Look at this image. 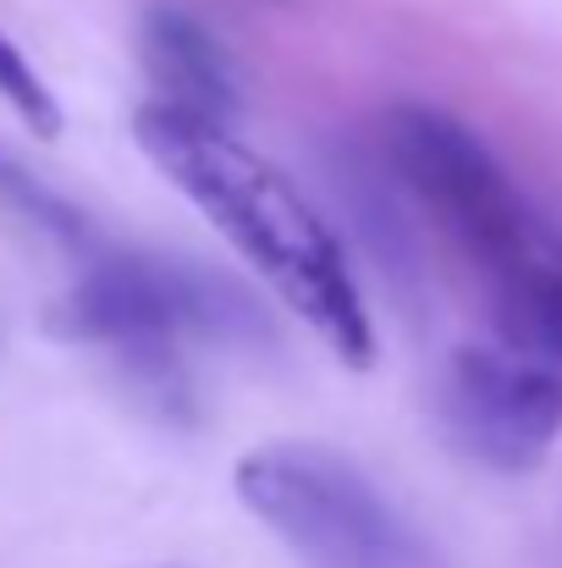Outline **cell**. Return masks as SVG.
Listing matches in <instances>:
<instances>
[{"label":"cell","instance_id":"cell-1","mask_svg":"<svg viewBox=\"0 0 562 568\" xmlns=\"http://www.w3.org/2000/svg\"><path fill=\"white\" fill-rule=\"evenodd\" d=\"M133 139L150 166L198 204V215L270 282V293L304 315V326L348 365H375V326L354 282L348 248L304 189L243 144L221 116L150 100L133 116Z\"/></svg>","mask_w":562,"mask_h":568},{"label":"cell","instance_id":"cell-2","mask_svg":"<svg viewBox=\"0 0 562 568\" xmlns=\"http://www.w3.org/2000/svg\"><path fill=\"white\" fill-rule=\"evenodd\" d=\"M386 155L441 237L480 271L497 321L562 265V226L535 210L497 150L452 111L397 105L386 116Z\"/></svg>","mask_w":562,"mask_h":568},{"label":"cell","instance_id":"cell-3","mask_svg":"<svg viewBox=\"0 0 562 568\" xmlns=\"http://www.w3.org/2000/svg\"><path fill=\"white\" fill-rule=\"evenodd\" d=\"M55 332L116 354L127 371H139L161 392H177L187 348L221 337H254L265 332V321L237 287L183 260H161L105 237L89 260H78V282L55 310Z\"/></svg>","mask_w":562,"mask_h":568},{"label":"cell","instance_id":"cell-4","mask_svg":"<svg viewBox=\"0 0 562 568\" xmlns=\"http://www.w3.org/2000/svg\"><path fill=\"white\" fill-rule=\"evenodd\" d=\"M237 503L309 568H430L402 514L331 447L270 442L237 458Z\"/></svg>","mask_w":562,"mask_h":568},{"label":"cell","instance_id":"cell-5","mask_svg":"<svg viewBox=\"0 0 562 568\" xmlns=\"http://www.w3.org/2000/svg\"><path fill=\"white\" fill-rule=\"evenodd\" d=\"M447 442L497 475H530L562 442V365L530 348H458L436 386Z\"/></svg>","mask_w":562,"mask_h":568},{"label":"cell","instance_id":"cell-6","mask_svg":"<svg viewBox=\"0 0 562 568\" xmlns=\"http://www.w3.org/2000/svg\"><path fill=\"white\" fill-rule=\"evenodd\" d=\"M144 72L155 83V100H172L204 116H232L237 111V67L221 50V39L177 6H155L144 17Z\"/></svg>","mask_w":562,"mask_h":568},{"label":"cell","instance_id":"cell-7","mask_svg":"<svg viewBox=\"0 0 562 568\" xmlns=\"http://www.w3.org/2000/svg\"><path fill=\"white\" fill-rule=\"evenodd\" d=\"M0 210L11 221H22L33 237H44L50 248H61L67 260H89L105 243L100 221L83 204H72L67 193H55L33 166H22L11 150H0Z\"/></svg>","mask_w":562,"mask_h":568},{"label":"cell","instance_id":"cell-8","mask_svg":"<svg viewBox=\"0 0 562 568\" xmlns=\"http://www.w3.org/2000/svg\"><path fill=\"white\" fill-rule=\"evenodd\" d=\"M0 100L39 133V139H55L61 133V100L50 94V83L28 67V55L0 33Z\"/></svg>","mask_w":562,"mask_h":568}]
</instances>
